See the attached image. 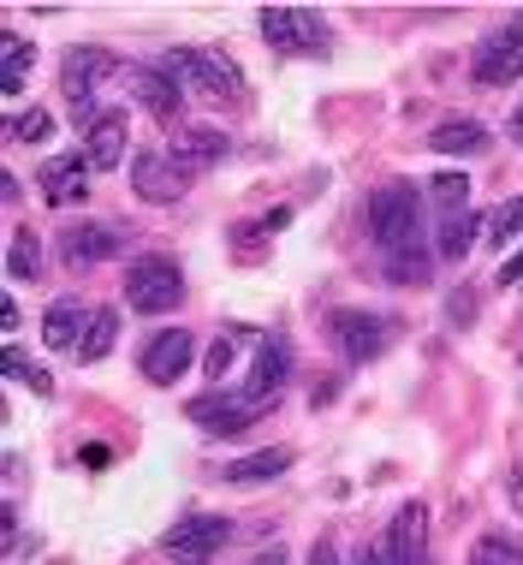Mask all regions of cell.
Masks as SVG:
<instances>
[{
  "label": "cell",
  "mask_w": 523,
  "mask_h": 565,
  "mask_svg": "<svg viewBox=\"0 0 523 565\" xmlns=\"http://www.w3.org/2000/svg\"><path fill=\"white\" fill-rule=\"evenodd\" d=\"M226 542H233V524H226V518H214V512L179 518V524L161 536V547H167V559H173V565H209Z\"/></svg>",
  "instance_id": "5"
},
{
  "label": "cell",
  "mask_w": 523,
  "mask_h": 565,
  "mask_svg": "<svg viewBox=\"0 0 523 565\" xmlns=\"http://www.w3.org/2000/svg\"><path fill=\"white\" fill-rule=\"evenodd\" d=\"M0 60H7V66H0V96H19L30 66H36V49H30L19 30H7V36H0Z\"/></svg>",
  "instance_id": "22"
},
{
  "label": "cell",
  "mask_w": 523,
  "mask_h": 565,
  "mask_svg": "<svg viewBox=\"0 0 523 565\" xmlns=\"http://www.w3.org/2000/svg\"><path fill=\"white\" fill-rule=\"evenodd\" d=\"M286 375H291V345H286V340H262V345H256V363H250V387H244V399L274 405V399H280V387H286Z\"/></svg>",
  "instance_id": "15"
},
{
  "label": "cell",
  "mask_w": 523,
  "mask_h": 565,
  "mask_svg": "<svg viewBox=\"0 0 523 565\" xmlns=\"http://www.w3.org/2000/svg\"><path fill=\"white\" fill-rule=\"evenodd\" d=\"M494 280H500V286H523V250H517V256H505Z\"/></svg>",
  "instance_id": "35"
},
{
  "label": "cell",
  "mask_w": 523,
  "mask_h": 565,
  "mask_svg": "<svg viewBox=\"0 0 523 565\" xmlns=\"http://www.w3.org/2000/svg\"><path fill=\"white\" fill-rule=\"evenodd\" d=\"M387 536H393V547H398V559H405V565H428V507H423V500L398 507Z\"/></svg>",
  "instance_id": "18"
},
{
  "label": "cell",
  "mask_w": 523,
  "mask_h": 565,
  "mask_svg": "<svg viewBox=\"0 0 523 565\" xmlns=\"http://www.w3.org/2000/svg\"><path fill=\"white\" fill-rule=\"evenodd\" d=\"M286 470H291V447H268V452H250V458H238V465H226L221 477L233 488H262V482H280Z\"/></svg>",
  "instance_id": "20"
},
{
  "label": "cell",
  "mask_w": 523,
  "mask_h": 565,
  "mask_svg": "<svg viewBox=\"0 0 523 565\" xmlns=\"http://www.w3.org/2000/svg\"><path fill=\"white\" fill-rule=\"evenodd\" d=\"M36 268H42V238L30 226H19L7 238V280H36Z\"/></svg>",
  "instance_id": "25"
},
{
  "label": "cell",
  "mask_w": 523,
  "mask_h": 565,
  "mask_svg": "<svg viewBox=\"0 0 523 565\" xmlns=\"http://www.w3.org/2000/svg\"><path fill=\"white\" fill-rule=\"evenodd\" d=\"M226 149H233V143H226V137L214 131V126H191L184 137H173V149H167V156H173V167H179L184 179H191V173H203V167L226 161Z\"/></svg>",
  "instance_id": "16"
},
{
  "label": "cell",
  "mask_w": 523,
  "mask_h": 565,
  "mask_svg": "<svg viewBox=\"0 0 523 565\" xmlns=\"http://www.w3.org/2000/svg\"><path fill=\"white\" fill-rule=\"evenodd\" d=\"M7 375L19 381V387H30V393H42V399H49V393H54V375L42 370V363H30V358H24L19 345H7Z\"/></svg>",
  "instance_id": "27"
},
{
  "label": "cell",
  "mask_w": 523,
  "mask_h": 565,
  "mask_svg": "<svg viewBox=\"0 0 523 565\" xmlns=\"http://www.w3.org/2000/svg\"><path fill=\"white\" fill-rule=\"evenodd\" d=\"M310 565H340V554H333V536H316V547H310Z\"/></svg>",
  "instance_id": "36"
},
{
  "label": "cell",
  "mask_w": 523,
  "mask_h": 565,
  "mask_svg": "<svg viewBox=\"0 0 523 565\" xmlns=\"http://www.w3.org/2000/svg\"><path fill=\"white\" fill-rule=\"evenodd\" d=\"M126 244H131V226L78 221V226H66V233H60V256H66V268H96V263H114Z\"/></svg>",
  "instance_id": "6"
},
{
  "label": "cell",
  "mask_w": 523,
  "mask_h": 565,
  "mask_svg": "<svg viewBox=\"0 0 523 565\" xmlns=\"http://www.w3.org/2000/svg\"><path fill=\"white\" fill-rule=\"evenodd\" d=\"M84 156H89V167H96V173H114V167L126 161V114L107 108L96 126L84 131Z\"/></svg>",
  "instance_id": "17"
},
{
  "label": "cell",
  "mask_w": 523,
  "mask_h": 565,
  "mask_svg": "<svg viewBox=\"0 0 523 565\" xmlns=\"http://www.w3.org/2000/svg\"><path fill=\"white\" fill-rule=\"evenodd\" d=\"M250 565H286V547H268V554H256Z\"/></svg>",
  "instance_id": "38"
},
{
  "label": "cell",
  "mask_w": 523,
  "mask_h": 565,
  "mask_svg": "<svg viewBox=\"0 0 523 565\" xmlns=\"http://www.w3.org/2000/svg\"><path fill=\"white\" fill-rule=\"evenodd\" d=\"M512 137H523V102H517V114H512Z\"/></svg>",
  "instance_id": "39"
},
{
  "label": "cell",
  "mask_w": 523,
  "mask_h": 565,
  "mask_svg": "<svg viewBox=\"0 0 523 565\" xmlns=\"http://www.w3.org/2000/svg\"><path fill=\"white\" fill-rule=\"evenodd\" d=\"M238 340H250V328H233L226 340H214V345H209V375H214V381H221L226 370H233V351H238Z\"/></svg>",
  "instance_id": "32"
},
{
  "label": "cell",
  "mask_w": 523,
  "mask_h": 565,
  "mask_svg": "<svg viewBox=\"0 0 523 565\" xmlns=\"http://www.w3.org/2000/svg\"><path fill=\"white\" fill-rule=\"evenodd\" d=\"M369 233H375V244L387 256L423 250V191L405 185V179H387L369 196Z\"/></svg>",
  "instance_id": "1"
},
{
  "label": "cell",
  "mask_w": 523,
  "mask_h": 565,
  "mask_svg": "<svg viewBox=\"0 0 523 565\" xmlns=\"http://www.w3.org/2000/svg\"><path fill=\"white\" fill-rule=\"evenodd\" d=\"M262 417V405L256 399H233V393H209V399H191V423L203 435H221V440H233V435H244L250 423Z\"/></svg>",
  "instance_id": "10"
},
{
  "label": "cell",
  "mask_w": 523,
  "mask_h": 565,
  "mask_svg": "<svg viewBox=\"0 0 523 565\" xmlns=\"http://www.w3.org/2000/svg\"><path fill=\"white\" fill-rule=\"evenodd\" d=\"M333 345L345 351V363H369V358H381L393 340V322L387 316H369V310H340L333 316Z\"/></svg>",
  "instance_id": "8"
},
{
  "label": "cell",
  "mask_w": 523,
  "mask_h": 565,
  "mask_svg": "<svg viewBox=\"0 0 523 565\" xmlns=\"http://www.w3.org/2000/svg\"><path fill=\"white\" fill-rule=\"evenodd\" d=\"M12 143H49V137H54V114L49 108H30V114H19V119H12Z\"/></svg>",
  "instance_id": "30"
},
{
  "label": "cell",
  "mask_w": 523,
  "mask_h": 565,
  "mask_svg": "<svg viewBox=\"0 0 523 565\" xmlns=\"http://www.w3.org/2000/svg\"><path fill=\"white\" fill-rule=\"evenodd\" d=\"M89 173H96V167H89V156H78V149H72V156H54V161L36 173L42 203H49V209H72V203H84V196H89Z\"/></svg>",
  "instance_id": "11"
},
{
  "label": "cell",
  "mask_w": 523,
  "mask_h": 565,
  "mask_svg": "<svg viewBox=\"0 0 523 565\" xmlns=\"http://www.w3.org/2000/svg\"><path fill=\"white\" fill-rule=\"evenodd\" d=\"M357 565H405V559H398L393 536H381V542H369V547H363V559H357Z\"/></svg>",
  "instance_id": "34"
},
{
  "label": "cell",
  "mask_w": 523,
  "mask_h": 565,
  "mask_svg": "<svg viewBox=\"0 0 523 565\" xmlns=\"http://www.w3.org/2000/svg\"><path fill=\"white\" fill-rule=\"evenodd\" d=\"M84 328H89V310H84L78 298H54L49 316H42V340H49L54 351H78Z\"/></svg>",
  "instance_id": "19"
},
{
  "label": "cell",
  "mask_w": 523,
  "mask_h": 565,
  "mask_svg": "<svg viewBox=\"0 0 523 565\" xmlns=\"http://www.w3.org/2000/svg\"><path fill=\"white\" fill-rule=\"evenodd\" d=\"M191 358H196V340L184 328H167V333H156V340L143 345V363H137V370L156 381V387H173V381L191 370Z\"/></svg>",
  "instance_id": "12"
},
{
  "label": "cell",
  "mask_w": 523,
  "mask_h": 565,
  "mask_svg": "<svg viewBox=\"0 0 523 565\" xmlns=\"http://www.w3.org/2000/svg\"><path fill=\"white\" fill-rule=\"evenodd\" d=\"M119 340V310H89V328L78 340V363H102Z\"/></svg>",
  "instance_id": "24"
},
{
  "label": "cell",
  "mask_w": 523,
  "mask_h": 565,
  "mask_svg": "<svg viewBox=\"0 0 523 565\" xmlns=\"http://www.w3.org/2000/svg\"><path fill=\"white\" fill-rule=\"evenodd\" d=\"M470 316H476V292H470V286H458V292L446 298V322H458V328H465Z\"/></svg>",
  "instance_id": "33"
},
{
  "label": "cell",
  "mask_w": 523,
  "mask_h": 565,
  "mask_svg": "<svg viewBox=\"0 0 523 565\" xmlns=\"http://www.w3.org/2000/svg\"><path fill=\"white\" fill-rule=\"evenodd\" d=\"M387 280H393V286H423V280H428V250H398V256H387Z\"/></svg>",
  "instance_id": "29"
},
{
  "label": "cell",
  "mask_w": 523,
  "mask_h": 565,
  "mask_svg": "<svg viewBox=\"0 0 523 565\" xmlns=\"http://www.w3.org/2000/svg\"><path fill=\"white\" fill-rule=\"evenodd\" d=\"M126 303L137 316H167L184 303V274L173 256H137L126 268Z\"/></svg>",
  "instance_id": "3"
},
{
  "label": "cell",
  "mask_w": 523,
  "mask_h": 565,
  "mask_svg": "<svg viewBox=\"0 0 523 565\" xmlns=\"http://www.w3.org/2000/svg\"><path fill=\"white\" fill-rule=\"evenodd\" d=\"M428 203L440 215H470V179L465 173H435L428 179Z\"/></svg>",
  "instance_id": "26"
},
{
  "label": "cell",
  "mask_w": 523,
  "mask_h": 565,
  "mask_svg": "<svg viewBox=\"0 0 523 565\" xmlns=\"http://www.w3.org/2000/svg\"><path fill=\"white\" fill-rule=\"evenodd\" d=\"M470 565H523V542L512 536H482L470 547Z\"/></svg>",
  "instance_id": "28"
},
{
  "label": "cell",
  "mask_w": 523,
  "mask_h": 565,
  "mask_svg": "<svg viewBox=\"0 0 523 565\" xmlns=\"http://www.w3.org/2000/svg\"><path fill=\"white\" fill-rule=\"evenodd\" d=\"M114 72H126L119 66V54H107V49H72L66 54V66H60V89H66V102H72V114L84 119V126H96V78H114Z\"/></svg>",
  "instance_id": "4"
},
{
  "label": "cell",
  "mask_w": 523,
  "mask_h": 565,
  "mask_svg": "<svg viewBox=\"0 0 523 565\" xmlns=\"http://www.w3.org/2000/svg\"><path fill=\"white\" fill-rule=\"evenodd\" d=\"M428 143H435L440 156H482V149H488V126H482V119H440Z\"/></svg>",
  "instance_id": "21"
},
{
  "label": "cell",
  "mask_w": 523,
  "mask_h": 565,
  "mask_svg": "<svg viewBox=\"0 0 523 565\" xmlns=\"http://www.w3.org/2000/svg\"><path fill=\"white\" fill-rule=\"evenodd\" d=\"M476 233H482V215H446L435 250L446 256V263H465V256L476 250Z\"/></svg>",
  "instance_id": "23"
},
{
  "label": "cell",
  "mask_w": 523,
  "mask_h": 565,
  "mask_svg": "<svg viewBox=\"0 0 523 565\" xmlns=\"http://www.w3.org/2000/svg\"><path fill=\"white\" fill-rule=\"evenodd\" d=\"M505 494H512V507L523 512V470H512V477H505Z\"/></svg>",
  "instance_id": "37"
},
{
  "label": "cell",
  "mask_w": 523,
  "mask_h": 565,
  "mask_svg": "<svg viewBox=\"0 0 523 565\" xmlns=\"http://www.w3.org/2000/svg\"><path fill=\"white\" fill-rule=\"evenodd\" d=\"M126 89H131V102L156 119V126H173V119L184 114V89L167 78L161 66H126Z\"/></svg>",
  "instance_id": "9"
},
{
  "label": "cell",
  "mask_w": 523,
  "mask_h": 565,
  "mask_svg": "<svg viewBox=\"0 0 523 565\" xmlns=\"http://www.w3.org/2000/svg\"><path fill=\"white\" fill-rule=\"evenodd\" d=\"M131 185L143 203H179L184 196V173L173 167V156H161V149H143V156L131 161Z\"/></svg>",
  "instance_id": "14"
},
{
  "label": "cell",
  "mask_w": 523,
  "mask_h": 565,
  "mask_svg": "<svg viewBox=\"0 0 523 565\" xmlns=\"http://www.w3.org/2000/svg\"><path fill=\"white\" fill-rule=\"evenodd\" d=\"M156 66L179 89H196V96H209V102H244V72L221 49H167Z\"/></svg>",
  "instance_id": "2"
},
{
  "label": "cell",
  "mask_w": 523,
  "mask_h": 565,
  "mask_svg": "<svg viewBox=\"0 0 523 565\" xmlns=\"http://www.w3.org/2000/svg\"><path fill=\"white\" fill-rule=\"evenodd\" d=\"M517 30H523V19H517Z\"/></svg>",
  "instance_id": "40"
},
{
  "label": "cell",
  "mask_w": 523,
  "mask_h": 565,
  "mask_svg": "<svg viewBox=\"0 0 523 565\" xmlns=\"http://www.w3.org/2000/svg\"><path fill=\"white\" fill-rule=\"evenodd\" d=\"M476 84L482 89H500V84H512L517 72H523V30H500V36H488L482 49H476Z\"/></svg>",
  "instance_id": "13"
},
{
  "label": "cell",
  "mask_w": 523,
  "mask_h": 565,
  "mask_svg": "<svg viewBox=\"0 0 523 565\" xmlns=\"http://www.w3.org/2000/svg\"><path fill=\"white\" fill-rule=\"evenodd\" d=\"M488 238H494V244L523 238V196H512V203H500L494 215H488Z\"/></svg>",
  "instance_id": "31"
},
{
  "label": "cell",
  "mask_w": 523,
  "mask_h": 565,
  "mask_svg": "<svg viewBox=\"0 0 523 565\" xmlns=\"http://www.w3.org/2000/svg\"><path fill=\"white\" fill-rule=\"evenodd\" d=\"M262 36H268L280 54H328L321 19L316 12H298V7H268L262 12Z\"/></svg>",
  "instance_id": "7"
}]
</instances>
